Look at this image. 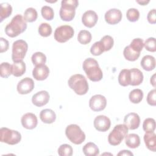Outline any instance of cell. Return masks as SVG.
Wrapping results in <instances>:
<instances>
[{
	"label": "cell",
	"instance_id": "43",
	"mask_svg": "<svg viewBox=\"0 0 156 156\" xmlns=\"http://www.w3.org/2000/svg\"><path fill=\"white\" fill-rule=\"evenodd\" d=\"M147 102L152 106L156 105V90L153 89L151 90L147 96Z\"/></svg>",
	"mask_w": 156,
	"mask_h": 156
},
{
	"label": "cell",
	"instance_id": "38",
	"mask_svg": "<svg viewBox=\"0 0 156 156\" xmlns=\"http://www.w3.org/2000/svg\"><path fill=\"white\" fill-rule=\"evenodd\" d=\"M57 151L60 156H71L73 155V150L69 144H63L60 146Z\"/></svg>",
	"mask_w": 156,
	"mask_h": 156
},
{
	"label": "cell",
	"instance_id": "48",
	"mask_svg": "<svg viewBox=\"0 0 156 156\" xmlns=\"http://www.w3.org/2000/svg\"><path fill=\"white\" fill-rule=\"evenodd\" d=\"M136 2L137 3H138L139 4H140L141 5H146V4H147L149 2V0H142V1H136Z\"/></svg>",
	"mask_w": 156,
	"mask_h": 156
},
{
	"label": "cell",
	"instance_id": "13",
	"mask_svg": "<svg viewBox=\"0 0 156 156\" xmlns=\"http://www.w3.org/2000/svg\"><path fill=\"white\" fill-rule=\"evenodd\" d=\"M105 20L109 24H116L122 19V12L118 9H111L105 13Z\"/></svg>",
	"mask_w": 156,
	"mask_h": 156
},
{
	"label": "cell",
	"instance_id": "28",
	"mask_svg": "<svg viewBox=\"0 0 156 156\" xmlns=\"http://www.w3.org/2000/svg\"><path fill=\"white\" fill-rule=\"evenodd\" d=\"M118 82L123 87L130 85V71L127 69H122L118 76Z\"/></svg>",
	"mask_w": 156,
	"mask_h": 156
},
{
	"label": "cell",
	"instance_id": "9",
	"mask_svg": "<svg viewBox=\"0 0 156 156\" xmlns=\"http://www.w3.org/2000/svg\"><path fill=\"white\" fill-rule=\"evenodd\" d=\"M74 34L73 28L69 25H62L56 28L54 32V38L59 43H65L71 39Z\"/></svg>",
	"mask_w": 156,
	"mask_h": 156
},
{
	"label": "cell",
	"instance_id": "20",
	"mask_svg": "<svg viewBox=\"0 0 156 156\" xmlns=\"http://www.w3.org/2000/svg\"><path fill=\"white\" fill-rule=\"evenodd\" d=\"M144 141L148 149L152 152H155L156 135L154 132H146L144 135Z\"/></svg>",
	"mask_w": 156,
	"mask_h": 156
},
{
	"label": "cell",
	"instance_id": "6",
	"mask_svg": "<svg viewBox=\"0 0 156 156\" xmlns=\"http://www.w3.org/2000/svg\"><path fill=\"white\" fill-rule=\"evenodd\" d=\"M128 128L124 124L116 125L108 136V141L112 146L119 145L127 135Z\"/></svg>",
	"mask_w": 156,
	"mask_h": 156
},
{
	"label": "cell",
	"instance_id": "22",
	"mask_svg": "<svg viewBox=\"0 0 156 156\" xmlns=\"http://www.w3.org/2000/svg\"><path fill=\"white\" fill-rule=\"evenodd\" d=\"M141 66L143 69L150 71L155 68V59L150 55H144L141 60Z\"/></svg>",
	"mask_w": 156,
	"mask_h": 156
},
{
	"label": "cell",
	"instance_id": "42",
	"mask_svg": "<svg viewBox=\"0 0 156 156\" xmlns=\"http://www.w3.org/2000/svg\"><path fill=\"white\" fill-rule=\"evenodd\" d=\"M144 46L146 49L150 52H155L156 51V42L154 37L148 38L144 43Z\"/></svg>",
	"mask_w": 156,
	"mask_h": 156
},
{
	"label": "cell",
	"instance_id": "7",
	"mask_svg": "<svg viewBox=\"0 0 156 156\" xmlns=\"http://www.w3.org/2000/svg\"><path fill=\"white\" fill-rule=\"evenodd\" d=\"M21 140V133L7 127H2L0 129V141L10 145L16 144Z\"/></svg>",
	"mask_w": 156,
	"mask_h": 156
},
{
	"label": "cell",
	"instance_id": "45",
	"mask_svg": "<svg viewBox=\"0 0 156 156\" xmlns=\"http://www.w3.org/2000/svg\"><path fill=\"white\" fill-rule=\"evenodd\" d=\"M0 45H1V47H0V52L1 53H2L4 52H6L8 49H9V41L2 38V37H1L0 38Z\"/></svg>",
	"mask_w": 156,
	"mask_h": 156
},
{
	"label": "cell",
	"instance_id": "16",
	"mask_svg": "<svg viewBox=\"0 0 156 156\" xmlns=\"http://www.w3.org/2000/svg\"><path fill=\"white\" fill-rule=\"evenodd\" d=\"M49 100V94L48 91L42 90L34 94L32 98V102L37 107H42L46 105Z\"/></svg>",
	"mask_w": 156,
	"mask_h": 156
},
{
	"label": "cell",
	"instance_id": "40",
	"mask_svg": "<svg viewBox=\"0 0 156 156\" xmlns=\"http://www.w3.org/2000/svg\"><path fill=\"white\" fill-rule=\"evenodd\" d=\"M130 48L133 49L135 51L140 52L142 51L144 47V42L143 40L140 38H134L130 43Z\"/></svg>",
	"mask_w": 156,
	"mask_h": 156
},
{
	"label": "cell",
	"instance_id": "24",
	"mask_svg": "<svg viewBox=\"0 0 156 156\" xmlns=\"http://www.w3.org/2000/svg\"><path fill=\"white\" fill-rule=\"evenodd\" d=\"M83 154L86 156H96L99 155V150L98 146L92 142L87 143L82 149Z\"/></svg>",
	"mask_w": 156,
	"mask_h": 156
},
{
	"label": "cell",
	"instance_id": "39",
	"mask_svg": "<svg viewBox=\"0 0 156 156\" xmlns=\"http://www.w3.org/2000/svg\"><path fill=\"white\" fill-rule=\"evenodd\" d=\"M126 16L129 21L135 22L140 18V12L136 9L130 8L126 12Z\"/></svg>",
	"mask_w": 156,
	"mask_h": 156
},
{
	"label": "cell",
	"instance_id": "1",
	"mask_svg": "<svg viewBox=\"0 0 156 156\" xmlns=\"http://www.w3.org/2000/svg\"><path fill=\"white\" fill-rule=\"evenodd\" d=\"M27 29V23L24 17L20 14L16 15L5 27L6 35L10 37H16Z\"/></svg>",
	"mask_w": 156,
	"mask_h": 156
},
{
	"label": "cell",
	"instance_id": "21",
	"mask_svg": "<svg viewBox=\"0 0 156 156\" xmlns=\"http://www.w3.org/2000/svg\"><path fill=\"white\" fill-rule=\"evenodd\" d=\"M40 118L44 123L52 124L55 121L56 115L52 110L46 108L40 112Z\"/></svg>",
	"mask_w": 156,
	"mask_h": 156
},
{
	"label": "cell",
	"instance_id": "12",
	"mask_svg": "<svg viewBox=\"0 0 156 156\" xmlns=\"http://www.w3.org/2000/svg\"><path fill=\"white\" fill-rule=\"evenodd\" d=\"M34 88V80L30 77H25L17 85V91L21 94H26L30 93Z\"/></svg>",
	"mask_w": 156,
	"mask_h": 156
},
{
	"label": "cell",
	"instance_id": "33",
	"mask_svg": "<svg viewBox=\"0 0 156 156\" xmlns=\"http://www.w3.org/2000/svg\"><path fill=\"white\" fill-rule=\"evenodd\" d=\"M12 66L8 62H2L0 65V74L3 78L9 77L12 74Z\"/></svg>",
	"mask_w": 156,
	"mask_h": 156
},
{
	"label": "cell",
	"instance_id": "8",
	"mask_svg": "<svg viewBox=\"0 0 156 156\" xmlns=\"http://www.w3.org/2000/svg\"><path fill=\"white\" fill-rule=\"evenodd\" d=\"M28 49L26 41L23 40H18L13 42L12 45V58L13 62L23 61Z\"/></svg>",
	"mask_w": 156,
	"mask_h": 156
},
{
	"label": "cell",
	"instance_id": "31",
	"mask_svg": "<svg viewBox=\"0 0 156 156\" xmlns=\"http://www.w3.org/2000/svg\"><path fill=\"white\" fill-rule=\"evenodd\" d=\"M91 34L87 30H82L77 35V40L80 44H87L91 41Z\"/></svg>",
	"mask_w": 156,
	"mask_h": 156
},
{
	"label": "cell",
	"instance_id": "5",
	"mask_svg": "<svg viewBox=\"0 0 156 156\" xmlns=\"http://www.w3.org/2000/svg\"><path fill=\"white\" fill-rule=\"evenodd\" d=\"M65 135L68 139L75 144H80L85 140V134L80 127L74 124L68 125L65 129Z\"/></svg>",
	"mask_w": 156,
	"mask_h": 156
},
{
	"label": "cell",
	"instance_id": "44",
	"mask_svg": "<svg viewBox=\"0 0 156 156\" xmlns=\"http://www.w3.org/2000/svg\"><path fill=\"white\" fill-rule=\"evenodd\" d=\"M155 9H153L151 10L147 16V21L151 24H155L156 23V15H155Z\"/></svg>",
	"mask_w": 156,
	"mask_h": 156
},
{
	"label": "cell",
	"instance_id": "11",
	"mask_svg": "<svg viewBox=\"0 0 156 156\" xmlns=\"http://www.w3.org/2000/svg\"><path fill=\"white\" fill-rule=\"evenodd\" d=\"M94 127L99 132L107 131L111 125L110 119L105 115H99L94 119Z\"/></svg>",
	"mask_w": 156,
	"mask_h": 156
},
{
	"label": "cell",
	"instance_id": "17",
	"mask_svg": "<svg viewBox=\"0 0 156 156\" xmlns=\"http://www.w3.org/2000/svg\"><path fill=\"white\" fill-rule=\"evenodd\" d=\"M21 122L22 126L27 129H33L37 127L38 124L37 118L32 113H27L23 115Z\"/></svg>",
	"mask_w": 156,
	"mask_h": 156
},
{
	"label": "cell",
	"instance_id": "34",
	"mask_svg": "<svg viewBox=\"0 0 156 156\" xmlns=\"http://www.w3.org/2000/svg\"><path fill=\"white\" fill-rule=\"evenodd\" d=\"M38 31L39 34L41 36L44 37H49L52 34V30L51 26L49 24L46 23H43L40 25Z\"/></svg>",
	"mask_w": 156,
	"mask_h": 156
},
{
	"label": "cell",
	"instance_id": "23",
	"mask_svg": "<svg viewBox=\"0 0 156 156\" xmlns=\"http://www.w3.org/2000/svg\"><path fill=\"white\" fill-rule=\"evenodd\" d=\"M125 143L127 147L135 149L140 144V138L138 135L136 133H130L125 136Z\"/></svg>",
	"mask_w": 156,
	"mask_h": 156
},
{
	"label": "cell",
	"instance_id": "30",
	"mask_svg": "<svg viewBox=\"0 0 156 156\" xmlns=\"http://www.w3.org/2000/svg\"><path fill=\"white\" fill-rule=\"evenodd\" d=\"M38 17L37 10L32 7L27 8L24 13V19L26 22L32 23L35 21Z\"/></svg>",
	"mask_w": 156,
	"mask_h": 156
},
{
	"label": "cell",
	"instance_id": "18",
	"mask_svg": "<svg viewBox=\"0 0 156 156\" xmlns=\"http://www.w3.org/2000/svg\"><path fill=\"white\" fill-rule=\"evenodd\" d=\"M49 68L45 65L35 66L32 71V76L37 80H45L49 76Z\"/></svg>",
	"mask_w": 156,
	"mask_h": 156
},
{
	"label": "cell",
	"instance_id": "25",
	"mask_svg": "<svg viewBox=\"0 0 156 156\" xmlns=\"http://www.w3.org/2000/svg\"><path fill=\"white\" fill-rule=\"evenodd\" d=\"M12 66V74L15 77H20L26 72V64L23 61L13 62Z\"/></svg>",
	"mask_w": 156,
	"mask_h": 156
},
{
	"label": "cell",
	"instance_id": "46",
	"mask_svg": "<svg viewBox=\"0 0 156 156\" xmlns=\"http://www.w3.org/2000/svg\"><path fill=\"white\" fill-rule=\"evenodd\" d=\"M118 155H127V156H129V155H133V153H132L129 150H122V151H121L118 154Z\"/></svg>",
	"mask_w": 156,
	"mask_h": 156
},
{
	"label": "cell",
	"instance_id": "2",
	"mask_svg": "<svg viewBox=\"0 0 156 156\" xmlns=\"http://www.w3.org/2000/svg\"><path fill=\"white\" fill-rule=\"evenodd\" d=\"M82 68L90 80L98 82L102 79V71L94 58L90 57L85 59L83 62Z\"/></svg>",
	"mask_w": 156,
	"mask_h": 156
},
{
	"label": "cell",
	"instance_id": "26",
	"mask_svg": "<svg viewBox=\"0 0 156 156\" xmlns=\"http://www.w3.org/2000/svg\"><path fill=\"white\" fill-rule=\"evenodd\" d=\"M123 55L126 60L133 62L138 58L140 55V53L135 51L130 48V46H127L124 49Z\"/></svg>",
	"mask_w": 156,
	"mask_h": 156
},
{
	"label": "cell",
	"instance_id": "3",
	"mask_svg": "<svg viewBox=\"0 0 156 156\" xmlns=\"http://www.w3.org/2000/svg\"><path fill=\"white\" fill-rule=\"evenodd\" d=\"M68 84L78 95L85 94L88 91V82L85 76L80 74L71 76L68 81Z\"/></svg>",
	"mask_w": 156,
	"mask_h": 156
},
{
	"label": "cell",
	"instance_id": "10",
	"mask_svg": "<svg viewBox=\"0 0 156 156\" xmlns=\"http://www.w3.org/2000/svg\"><path fill=\"white\" fill-rule=\"evenodd\" d=\"M107 105L106 98L101 94H95L93 96L89 101L90 108L94 112L103 110Z\"/></svg>",
	"mask_w": 156,
	"mask_h": 156
},
{
	"label": "cell",
	"instance_id": "15",
	"mask_svg": "<svg viewBox=\"0 0 156 156\" xmlns=\"http://www.w3.org/2000/svg\"><path fill=\"white\" fill-rule=\"evenodd\" d=\"M98 20L97 13L93 10H87L82 15V22L83 24L89 28L95 26Z\"/></svg>",
	"mask_w": 156,
	"mask_h": 156
},
{
	"label": "cell",
	"instance_id": "19",
	"mask_svg": "<svg viewBox=\"0 0 156 156\" xmlns=\"http://www.w3.org/2000/svg\"><path fill=\"white\" fill-rule=\"evenodd\" d=\"M130 71V85L136 86L140 85L143 81V73L138 68H132Z\"/></svg>",
	"mask_w": 156,
	"mask_h": 156
},
{
	"label": "cell",
	"instance_id": "41",
	"mask_svg": "<svg viewBox=\"0 0 156 156\" xmlns=\"http://www.w3.org/2000/svg\"><path fill=\"white\" fill-rule=\"evenodd\" d=\"M100 41L102 43L105 51H110L114 44L113 38L110 35H105L100 40Z\"/></svg>",
	"mask_w": 156,
	"mask_h": 156
},
{
	"label": "cell",
	"instance_id": "27",
	"mask_svg": "<svg viewBox=\"0 0 156 156\" xmlns=\"http://www.w3.org/2000/svg\"><path fill=\"white\" fill-rule=\"evenodd\" d=\"M12 12L11 5L7 2H2L0 4V22L4 19L8 18Z\"/></svg>",
	"mask_w": 156,
	"mask_h": 156
},
{
	"label": "cell",
	"instance_id": "36",
	"mask_svg": "<svg viewBox=\"0 0 156 156\" xmlns=\"http://www.w3.org/2000/svg\"><path fill=\"white\" fill-rule=\"evenodd\" d=\"M105 51L102 43L99 41L95 42L90 48V52L95 56L100 55Z\"/></svg>",
	"mask_w": 156,
	"mask_h": 156
},
{
	"label": "cell",
	"instance_id": "29",
	"mask_svg": "<svg viewBox=\"0 0 156 156\" xmlns=\"http://www.w3.org/2000/svg\"><path fill=\"white\" fill-rule=\"evenodd\" d=\"M129 98L131 102L133 104H138L143 98V92L140 89H134L130 92Z\"/></svg>",
	"mask_w": 156,
	"mask_h": 156
},
{
	"label": "cell",
	"instance_id": "14",
	"mask_svg": "<svg viewBox=\"0 0 156 156\" xmlns=\"http://www.w3.org/2000/svg\"><path fill=\"white\" fill-rule=\"evenodd\" d=\"M140 124V118L136 113H129L124 116V124L130 130L138 128Z\"/></svg>",
	"mask_w": 156,
	"mask_h": 156
},
{
	"label": "cell",
	"instance_id": "4",
	"mask_svg": "<svg viewBox=\"0 0 156 156\" xmlns=\"http://www.w3.org/2000/svg\"><path fill=\"white\" fill-rule=\"evenodd\" d=\"M77 0H63L61 2L60 9V18L65 21H70L73 20L76 14V8L78 6Z\"/></svg>",
	"mask_w": 156,
	"mask_h": 156
},
{
	"label": "cell",
	"instance_id": "35",
	"mask_svg": "<svg viewBox=\"0 0 156 156\" xmlns=\"http://www.w3.org/2000/svg\"><path fill=\"white\" fill-rule=\"evenodd\" d=\"M41 13L43 18L48 21L52 20L54 16V12L52 8L48 5L42 7L41 9Z\"/></svg>",
	"mask_w": 156,
	"mask_h": 156
},
{
	"label": "cell",
	"instance_id": "47",
	"mask_svg": "<svg viewBox=\"0 0 156 156\" xmlns=\"http://www.w3.org/2000/svg\"><path fill=\"white\" fill-rule=\"evenodd\" d=\"M150 82H151V83L152 85V86L154 87H156V85H155V74H154L152 76V77H151Z\"/></svg>",
	"mask_w": 156,
	"mask_h": 156
},
{
	"label": "cell",
	"instance_id": "32",
	"mask_svg": "<svg viewBox=\"0 0 156 156\" xmlns=\"http://www.w3.org/2000/svg\"><path fill=\"white\" fill-rule=\"evenodd\" d=\"M31 60L33 64L35 66L44 65L46 62V57L41 52H36L32 54Z\"/></svg>",
	"mask_w": 156,
	"mask_h": 156
},
{
	"label": "cell",
	"instance_id": "37",
	"mask_svg": "<svg viewBox=\"0 0 156 156\" xmlns=\"http://www.w3.org/2000/svg\"><path fill=\"white\" fill-rule=\"evenodd\" d=\"M143 129L146 132H154L155 129V119L151 118L145 119L143 124Z\"/></svg>",
	"mask_w": 156,
	"mask_h": 156
}]
</instances>
